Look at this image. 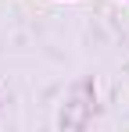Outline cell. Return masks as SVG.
<instances>
[]
</instances>
